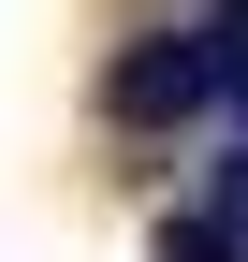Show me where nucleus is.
Returning a JSON list of instances; mask_svg holds the SVG:
<instances>
[{
    "mask_svg": "<svg viewBox=\"0 0 248 262\" xmlns=\"http://www.w3.org/2000/svg\"><path fill=\"white\" fill-rule=\"evenodd\" d=\"M219 102V44L204 29H161V44L117 58V117H204Z\"/></svg>",
    "mask_w": 248,
    "mask_h": 262,
    "instance_id": "obj_1",
    "label": "nucleus"
},
{
    "mask_svg": "<svg viewBox=\"0 0 248 262\" xmlns=\"http://www.w3.org/2000/svg\"><path fill=\"white\" fill-rule=\"evenodd\" d=\"M161 262H248V233L204 204V219H175V233H161Z\"/></svg>",
    "mask_w": 248,
    "mask_h": 262,
    "instance_id": "obj_2",
    "label": "nucleus"
},
{
    "mask_svg": "<svg viewBox=\"0 0 248 262\" xmlns=\"http://www.w3.org/2000/svg\"><path fill=\"white\" fill-rule=\"evenodd\" d=\"M219 219H234V233H248V146L219 160Z\"/></svg>",
    "mask_w": 248,
    "mask_h": 262,
    "instance_id": "obj_3",
    "label": "nucleus"
}]
</instances>
